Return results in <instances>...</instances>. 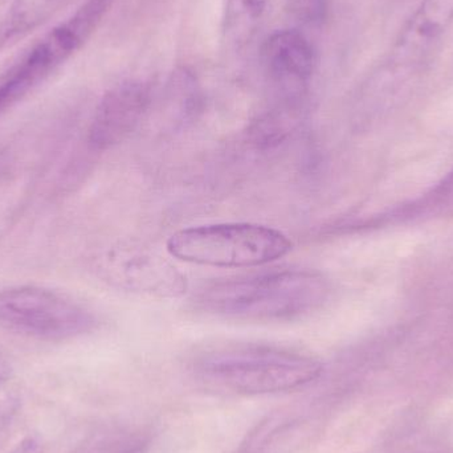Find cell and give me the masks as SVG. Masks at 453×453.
Returning a JSON list of instances; mask_svg holds the SVG:
<instances>
[{
    "label": "cell",
    "instance_id": "6da1fadb",
    "mask_svg": "<svg viewBox=\"0 0 453 453\" xmlns=\"http://www.w3.org/2000/svg\"><path fill=\"white\" fill-rule=\"evenodd\" d=\"M329 295L326 280L309 269H279L214 282L196 297V308L222 319L293 321L319 311Z\"/></svg>",
    "mask_w": 453,
    "mask_h": 453
},
{
    "label": "cell",
    "instance_id": "7a4b0ae2",
    "mask_svg": "<svg viewBox=\"0 0 453 453\" xmlns=\"http://www.w3.org/2000/svg\"><path fill=\"white\" fill-rule=\"evenodd\" d=\"M215 385L244 395L284 393L316 380L322 365L305 354L271 346H237L207 353L196 364Z\"/></svg>",
    "mask_w": 453,
    "mask_h": 453
},
{
    "label": "cell",
    "instance_id": "3957f363",
    "mask_svg": "<svg viewBox=\"0 0 453 453\" xmlns=\"http://www.w3.org/2000/svg\"><path fill=\"white\" fill-rule=\"evenodd\" d=\"M290 250L292 242L282 232L250 223L190 226L167 240V252L173 257L218 268L265 265Z\"/></svg>",
    "mask_w": 453,
    "mask_h": 453
},
{
    "label": "cell",
    "instance_id": "277c9868",
    "mask_svg": "<svg viewBox=\"0 0 453 453\" xmlns=\"http://www.w3.org/2000/svg\"><path fill=\"white\" fill-rule=\"evenodd\" d=\"M114 0H87L0 79V114L47 80L92 37Z\"/></svg>",
    "mask_w": 453,
    "mask_h": 453
},
{
    "label": "cell",
    "instance_id": "5b68a950",
    "mask_svg": "<svg viewBox=\"0 0 453 453\" xmlns=\"http://www.w3.org/2000/svg\"><path fill=\"white\" fill-rule=\"evenodd\" d=\"M0 325L19 334L61 341L92 332L95 314L63 295L39 287L0 290Z\"/></svg>",
    "mask_w": 453,
    "mask_h": 453
},
{
    "label": "cell",
    "instance_id": "8992f818",
    "mask_svg": "<svg viewBox=\"0 0 453 453\" xmlns=\"http://www.w3.org/2000/svg\"><path fill=\"white\" fill-rule=\"evenodd\" d=\"M96 268L109 284L138 295L177 298L188 289L186 277L174 265L145 248H111Z\"/></svg>",
    "mask_w": 453,
    "mask_h": 453
},
{
    "label": "cell",
    "instance_id": "52a82bcc",
    "mask_svg": "<svg viewBox=\"0 0 453 453\" xmlns=\"http://www.w3.org/2000/svg\"><path fill=\"white\" fill-rule=\"evenodd\" d=\"M150 88L142 81H125L111 88L96 109L88 132V143L96 151H106L124 142L150 105Z\"/></svg>",
    "mask_w": 453,
    "mask_h": 453
},
{
    "label": "cell",
    "instance_id": "ba28073f",
    "mask_svg": "<svg viewBox=\"0 0 453 453\" xmlns=\"http://www.w3.org/2000/svg\"><path fill=\"white\" fill-rule=\"evenodd\" d=\"M261 60L269 80L297 100L316 69V52L311 42L297 29L273 32L261 48Z\"/></svg>",
    "mask_w": 453,
    "mask_h": 453
},
{
    "label": "cell",
    "instance_id": "9c48e42d",
    "mask_svg": "<svg viewBox=\"0 0 453 453\" xmlns=\"http://www.w3.org/2000/svg\"><path fill=\"white\" fill-rule=\"evenodd\" d=\"M69 0H12L0 19V50L47 23Z\"/></svg>",
    "mask_w": 453,
    "mask_h": 453
},
{
    "label": "cell",
    "instance_id": "30bf717a",
    "mask_svg": "<svg viewBox=\"0 0 453 453\" xmlns=\"http://www.w3.org/2000/svg\"><path fill=\"white\" fill-rule=\"evenodd\" d=\"M269 0H226L223 36L231 47L247 44L265 16Z\"/></svg>",
    "mask_w": 453,
    "mask_h": 453
},
{
    "label": "cell",
    "instance_id": "8fae6325",
    "mask_svg": "<svg viewBox=\"0 0 453 453\" xmlns=\"http://www.w3.org/2000/svg\"><path fill=\"white\" fill-rule=\"evenodd\" d=\"M290 15L303 26L319 27L327 15V0H287Z\"/></svg>",
    "mask_w": 453,
    "mask_h": 453
},
{
    "label": "cell",
    "instance_id": "7c38bea8",
    "mask_svg": "<svg viewBox=\"0 0 453 453\" xmlns=\"http://www.w3.org/2000/svg\"><path fill=\"white\" fill-rule=\"evenodd\" d=\"M16 410H18V401L15 399L7 398L0 401V444L7 436L8 430L15 418Z\"/></svg>",
    "mask_w": 453,
    "mask_h": 453
},
{
    "label": "cell",
    "instance_id": "4fadbf2b",
    "mask_svg": "<svg viewBox=\"0 0 453 453\" xmlns=\"http://www.w3.org/2000/svg\"><path fill=\"white\" fill-rule=\"evenodd\" d=\"M10 453H45L44 446L37 439L27 438L21 441Z\"/></svg>",
    "mask_w": 453,
    "mask_h": 453
},
{
    "label": "cell",
    "instance_id": "5bb4252c",
    "mask_svg": "<svg viewBox=\"0 0 453 453\" xmlns=\"http://www.w3.org/2000/svg\"><path fill=\"white\" fill-rule=\"evenodd\" d=\"M11 374H12V369H11L10 362L5 358L4 354L0 351V386L10 380Z\"/></svg>",
    "mask_w": 453,
    "mask_h": 453
},
{
    "label": "cell",
    "instance_id": "9a60e30c",
    "mask_svg": "<svg viewBox=\"0 0 453 453\" xmlns=\"http://www.w3.org/2000/svg\"><path fill=\"white\" fill-rule=\"evenodd\" d=\"M8 0H0V7H3V5L7 4Z\"/></svg>",
    "mask_w": 453,
    "mask_h": 453
}]
</instances>
